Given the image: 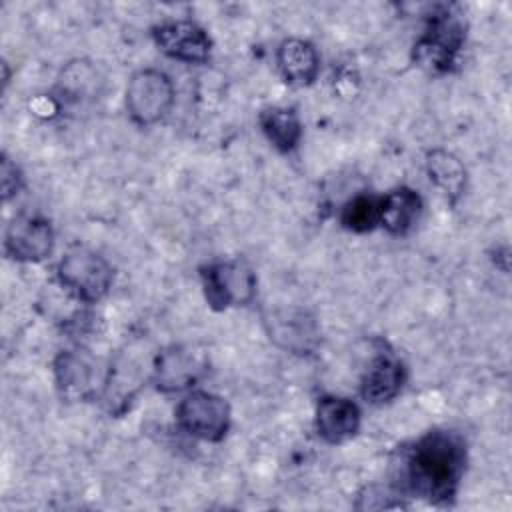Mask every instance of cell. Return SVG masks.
Segmentation results:
<instances>
[{
  "mask_svg": "<svg viewBox=\"0 0 512 512\" xmlns=\"http://www.w3.org/2000/svg\"><path fill=\"white\" fill-rule=\"evenodd\" d=\"M466 466V444L456 432L422 436L404 458V486L418 498L442 504L454 498Z\"/></svg>",
  "mask_w": 512,
  "mask_h": 512,
  "instance_id": "cell-1",
  "label": "cell"
},
{
  "mask_svg": "<svg viewBox=\"0 0 512 512\" xmlns=\"http://www.w3.org/2000/svg\"><path fill=\"white\" fill-rule=\"evenodd\" d=\"M174 104V86L160 70H138L126 86V110L138 126L160 122Z\"/></svg>",
  "mask_w": 512,
  "mask_h": 512,
  "instance_id": "cell-2",
  "label": "cell"
},
{
  "mask_svg": "<svg viewBox=\"0 0 512 512\" xmlns=\"http://www.w3.org/2000/svg\"><path fill=\"white\" fill-rule=\"evenodd\" d=\"M464 24L450 10L432 16L426 34L414 46V60L430 72H448L464 44Z\"/></svg>",
  "mask_w": 512,
  "mask_h": 512,
  "instance_id": "cell-3",
  "label": "cell"
},
{
  "mask_svg": "<svg viewBox=\"0 0 512 512\" xmlns=\"http://www.w3.org/2000/svg\"><path fill=\"white\" fill-rule=\"evenodd\" d=\"M202 286L208 304L216 310L244 306L256 294V276L240 260L214 262L202 268Z\"/></svg>",
  "mask_w": 512,
  "mask_h": 512,
  "instance_id": "cell-4",
  "label": "cell"
},
{
  "mask_svg": "<svg viewBox=\"0 0 512 512\" xmlns=\"http://www.w3.org/2000/svg\"><path fill=\"white\" fill-rule=\"evenodd\" d=\"M58 278L76 298L98 302L112 284V268L100 254L74 248L60 260Z\"/></svg>",
  "mask_w": 512,
  "mask_h": 512,
  "instance_id": "cell-5",
  "label": "cell"
},
{
  "mask_svg": "<svg viewBox=\"0 0 512 512\" xmlns=\"http://www.w3.org/2000/svg\"><path fill=\"white\" fill-rule=\"evenodd\" d=\"M178 426L206 442L224 438L230 426V406L222 396L210 392H192L176 408Z\"/></svg>",
  "mask_w": 512,
  "mask_h": 512,
  "instance_id": "cell-6",
  "label": "cell"
},
{
  "mask_svg": "<svg viewBox=\"0 0 512 512\" xmlns=\"http://www.w3.org/2000/svg\"><path fill=\"white\" fill-rule=\"evenodd\" d=\"M52 246V226L40 216L20 214L6 228V254L18 262H40L52 252Z\"/></svg>",
  "mask_w": 512,
  "mask_h": 512,
  "instance_id": "cell-7",
  "label": "cell"
},
{
  "mask_svg": "<svg viewBox=\"0 0 512 512\" xmlns=\"http://www.w3.org/2000/svg\"><path fill=\"white\" fill-rule=\"evenodd\" d=\"M152 36L156 46L170 58L190 64H202L210 56L212 42L208 34L190 20L164 22L154 28Z\"/></svg>",
  "mask_w": 512,
  "mask_h": 512,
  "instance_id": "cell-8",
  "label": "cell"
},
{
  "mask_svg": "<svg viewBox=\"0 0 512 512\" xmlns=\"http://www.w3.org/2000/svg\"><path fill=\"white\" fill-rule=\"evenodd\" d=\"M204 372V360L198 352L184 346H170L154 362V382L162 392H178L192 386Z\"/></svg>",
  "mask_w": 512,
  "mask_h": 512,
  "instance_id": "cell-9",
  "label": "cell"
},
{
  "mask_svg": "<svg viewBox=\"0 0 512 512\" xmlns=\"http://www.w3.org/2000/svg\"><path fill=\"white\" fill-rule=\"evenodd\" d=\"M360 426V410L348 398L326 396L316 406V430L330 442L338 444L352 438Z\"/></svg>",
  "mask_w": 512,
  "mask_h": 512,
  "instance_id": "cell-10",
  "label": "cell"
},
{
  "mask_svg": "<svg viewBox=\"0 0 512 512\" xmlns=\"http://www.w3.org/2000/svg\"><path fill=\"white\" fill-rule=\"evenodd\" d=\"M404 384V366L402 362L390 354H378L364 372L362 378V398L370 404H384L392 400Z\"/></svg>",
  "mask_w": 512,
  "mask_h": 512,
  "instance_id": "cell-11",
  "label": "cell"
},
{
  "mask_svg": "<svg viewBox=\"0 0 512 512\" xmlns=\"http://www.w3.org/2000/svg\"><path fill=\"white\" fill-rule=\"evenodd\" d=\"M422 212L420 196L406 186L394 188L380 198L378 224L384 226L394 236L408 234L418 222Z\"/></svg>",
  "mask_w": 512,
  "mask_h": 512,
  "instance_id": "cell-12",
  "label": "cell"
},
{
  "mask_svg": "<svg viewBox=\"0 0 512 512\" xmlns=\"http://www.w3.org/2000/svg\"><path fill=\"white\" fill-rule=\"evenodd\" d=\"M266 324L270 338L298 354H306L308 350H312L318 336L314 320L302 310L276 312L266 320Z\"/></svg>",
  "mask_w": 512,
  "mask_h": 512,
  "instance_id": "cell-13",
  "label": "cell"
},
{
  "mask_svg": "<svg viewBox=\"0 0 512 512\" xmlns=\"http://www.w3.org/2000/svg\"><path fill=\"white\" fill-rule=\"evenodd\" d=\"M276 62L282 78L292 86H308L318 76L316 48L302 38H288L276 52Z\"/></svg>",
  "mask_w": 512,
  "mask_h": 512,
  "instance_id": "cell-14",
  "label": "cell"
},
{
  "mask_svg": "<svg viewBox=\"0 0 512 512\" xmlns=\"http://www.w3.org/2000/svg\"><path fill=\"white\" fill-rule=\"evenodd\" d=\"M56 382L62 394L84 398L94 390V362L80 352H62L54 362Z\"/></svg>",
  "mask_w": 512,
  "mask_h": 512,
  "instance_id": "cell-15",
  "label": "cell"
},
{
  "mask_svg": "<svg viewBox=\"0 0 512 512\" xmlns=\"http://www.w3.org/2000/svg\"><path fill=\"white\" fill-rule=\"evenodd\" d=\"M426 172L430 180L446 194L450 202H456L466 184V170L462 162L448 150H432L426 156Z\"/></svg>",
  "mask_w": 512,
  "mask_h": 512,
  "instance_id": "cell-16",
  "label": "cell"
},
{
  "mask_svg": "<svg viewBox=\"0 0 512 512\" xmlns=\"http://www.w3.org/2000/svg\"><path fill=\"white\" fill-rule=\"evenodd\" d=\"M260 126L266 138L280 152H290L296 148L302 136V126L294 110L290 108H268L260 114Z\"/></svg>",
  "mask_w": 512,
  "mask_h": 512,
  "instance_id": "cell-17",
  "label": "cell"
},
{
  "mask_svg": "<svg viewBox=\"0 0 512 512\" xmlns=\"http://www.w3.org/2000/svg\"><path fill=\"white\" fill-rule=\"evenodd\" d=\"M378 210H380V198L360 194L342 206L340 222L346 230L360 232V234L370 232L378 226Z\"/></svg>",
  "mask_w": 512,
  "mask_h": 512,
  "instance_id": "cell-18",
  "label": "cell"
},
{
  "mask_svg": "<svg viewBox=\"0 0 512 512\" xmlns=\"http://www.w3.org/2000/svg\"><path fill=\"white\" fill-rule=\"evenodd\" d=\"M2 196L4 200H10L14 194H18L20 190V184H22V176H20V170L16 168V164L10 162V158H2Z\"/></svg>",
  "mask_w": 512,
  "mask_h": 512,
  "instance_id": "cell-19",
  "label": "cell"
}]
</instances>
